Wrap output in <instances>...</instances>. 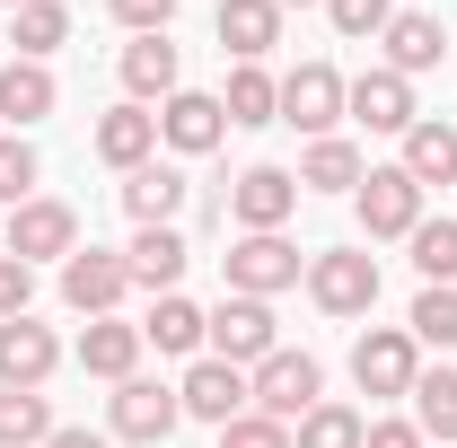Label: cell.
Listing matches in <instances>:
<instances>
[{
	"mask_svg": "<svg viewBox=\"0 0 457 448\" xmlns=\"http://www.w3.org/2000/svg\"><path fill=\"white\" fill-rule=\"evenodd\" d=\"M123 264H132V281H141V290H159V299H168L176 281H185V264H194V246H185L176 228H141V237L123 246Z\"/></svg>",
	"mask_w": 457,
	"mask_h": 448,
	"instance_id": "obj_19",
	"label": "cell"
},
{
	"mask_svg": "<svg viewBox=\"0 0 457 448\" xmlns=\"http://www.w3.org/2000/svg\"><path fill=\"white\" fill-rule=\"evenodd\" d=\"M361 448H422V431H413V422H370Z\"/></svg>",
	"mask_w": 457,
	"mask_h": 448,
	"instance_id": "obj_39",
	"label": "cell"
},
{
	"mask_svg": "<svg viewBox=\"0 0 457 448\" xmlns=\"http://www.w3.org/2000/svg\"><path fill=\"white\" fill-rule=\"evenodd\" d=\"M0 9H27V0H0Z\"/></svg>",
	"mask_w": 457,
	"mask_h": 448,
	"instance_id": "obj_42",
	"label": "cell"
},
{
	"mask_svg": "<svg viewBox=\"0 0 457 448\" xmlns=\"http://www.w3.org/2000/svg\"><path fill=\"white\" fill-rule=\"evenodd\" d=\"M220 264H228V290L237 299H273V290L299 281V246H290L282 228H264V237H237Z\"/></svg>",
	"mask_w": 457,
	"mask_h": 448,
	"instance_id": "obj_3",
	"label": "cell"
},
{
	"mask_svg": "<svg viewBox=\"0 0 457 448\" xmlns=\"http://www.w3.org/2000/svg\"><path fill=\"white\" fill-rule=\"evenodd\" d=\"M123 88L132 97H159V106L176 97V45L168 36H132L123 45Z\"/></svg>",
	"mask_w": 457,
	"mask_h": 448,
	"instance_id": "obj_25",
	"label": "cell"
},
{
	"mask_svg": "<svg viewBox=\"0 0 457 448\" xmlns=\"http://www.w3.org/2000/svg\"><path fill=\"white\" fill-rule=\"evenodd\" d=\"M282 123L317 132V141L343 123V71H335V62H299V71L282 79Z\"/></svg>",
	"mask_w": 457,
	"mask_h": 448,
	"instance_id": "obj_7",
	"label": "cell"
},
{
	"mask_svg": "<svg viewBox=\"0 0 457 448\" xmlns=\"http://www.w3.org/2000/svg\"><path fill=\"white\" fill-rule=\"evenodd\" d=\"M220 54H237V62H264L273 45H282V9L273 0H220Z\"/></svg>",
	"mask_w": 457,
	"mask_h": 448,
	"instance_id": "obj_16",
	"label": "cell"
},
{
	"mask_svg": "<svg viewBox=\"0 0 457 448\" xmlns=\"http://www.w3.org/2000/svg\"><path fill=\"white\" fill-rule=\"evenodd\" d=\"M308 299H317L326 317H370V308H378V255H361V246L317 255V264H308Z\"/></svg>",
	"mask_w": 457,
	"mask_h": 448,
	"instance_id": "obj_2",
	"label": "cell"
},
{
	"mask_svg": "<svg viewBox=\"0 0 457 448\" xmlns=\"http://www.w3.org/2000/svg\"><path fill=\"white\" fill-rule=\"evenodd\" d=\"M62 422H54V404L36 387H0V448H45Z\"/></svg>",
	"mask_w": 457,
	"mask_h": 448,
	"instance_id": "obj_28",
	"label": "cell"
},
{
	"mask_svg": "<svg viewBox=\"0 0 457 448\" xmlns=\"http://www.w3.org/2000/svg\"><path fill=\"white\" fill-rule=\"evenodd\" d=\"M114 18L132 27V36H168V18H176V0H114Z\"/></svg>",
	"mask_w": 457,
	"mask_h": 448,
	"instance_id": "obj_38",
	"label": "cell"
},
{
	"mask_svg": "<svg viewBox=\"0 0 457 448\" xmlns=\"http://www.w3.org/2000/svg\"><path fill=\"white\" fill-rule=\"evenodd\" d=\"M396 168L413 176L422 194H431V185H457V123H413V132H404V159H396Z\"/></svg>",
	"mask_w": 457,
	"mask_h": 448,
	"instance_id": "obj_21",
	"label": "cell"
},
{
	"mask_svg": "<svg viewBox=\"0 0 457 448\" xmlns=\"http://www.w3.org/2000/svg\"><path fill=\"white\" fill-rule=\"evenodd\" d=\"M9 45H18V62H45L54 45H71V9H62V0H27V9H9Z\"/></svg>",
	"mask_w": 457,
	"mask_h": 448,
	"instance_id": "obj_27",
	"label": "cell"
},
{
	"mask_svg": "<svg viewBox=\"0 0 457 448\" xmlns=\"http://www.w3.org/2000/svg\"><path fill=\"white\" fill-rule=\"evenodd\" d=\"M159 132H168L176 150L194 159V150H220V132H228V114H220V97H203V88H176L168 106H159Z\"/></svg>",
	"mask_w": 457,
	"mask_h": 448,
	"instance_id": "obj_18",
	"label": "cell"
},
{
	"mask_svg": "<svg viewBox=\"0 0 457 448\" xmlns=\"http://www.w3.org/2000/svg\"><path fill=\"white\" fill-rule=\"evenodd\" d=\"M27 299H36V264L0 255V326H9V317H27Z\"/></svg>",
	"mask_w": 457,
	"mask_h": 448,
	"instance_id": "obj_37",
	"label": "cell"
},
{
	"mask_svg": "<svg viewBox=\"0 0 457 448\" xmlns=\"http://www.w3.org/2000/svg\"><path fill=\"white\" fill-rule=\"evenodd\" d=\"M212 361H228V369H246V361H264V352H282V335H273V308L264 299H237L228 290L220 308H212Z\"/></svg>",
	"mask_w": 457,
	"mask_h": 448,
	"instance_id": "obj_4",
	"label": "cell"
},
{
	"mask_svg": "<svg viewBox=\"0 0 457 448\" xmlns=\"http://www.w3.org/2000/svg\"><path fill=\"white\" fill-rule=\"evenodd\" d=\"M228 212H237V228H246V237L282 228L290 212H299V176H290V168H246L237 185H228Z\"/></svg>",
	"mask_w": 457,
	"mask_h": 448,
	"instance_id": "obj_11",
	"label": "cell"
},
{
	"mask_svg": "<svg viewBox=\"0 0 457 448\" xmlns=\"http://www.w3.org/2000/svg\"><path fill=\"white\" fill-rule=\"evenodd\" d=\"M352 203H361V228H370V237H413V228H422V185L404 168H370Z\"/></svg>",
	"mask_w": 457,
	"mask_h": 448,
	"instance_id": "obj_6",
	"label": "cell"
},
{
	"mask_svg": "<svg viewBox=\"0 0 457 448\" xmlns=\"http://www.w3.org/2000/svg\"><path fill=\"white\" fill-rule=\"evenodd\" d=\"M123 290H132V264H123V255H106V246H88V255H62V299H71L79 317H106Z\"/></svg>",
	"mask_w": 457,
	"mask_h": 448,
	"instance_id": "obj_12",
	"label": "cell"
},
{
	"mask_svg": "<svg viewBox=\"0 0 457 448\" xmlns=\"http://www.w3.org/2000/svg\"><path fill=\"white\" fill-rule=\"evenodd\" d=\"M352 378H361V395H413V378H422L413 335L404 326H370V335L352 343Z\"/></svg>",
	"mask_w": 457,
	"mask_h": 448,
	"instance_id": "obj_5",
	"label": "cell"
},
{
	"mask_svg": "<svg viewBox=\"0 0 457 448\" xmlns=\"http://www.w3.org/2000/svg\"><path fill=\"white\" fill-rule=\"evenodd\" d=\"M54 71H45V62H0V114H9V123H18V132H27V123H45V114H54Z\"/></svg>",
	"mask_w": 457,
	"mask_h": 448,
	"instance_id": "obj_23",
	"label": "cell"
},
{
	"mask_svg": "<svg viewBox=\"0 0 457 448\" xmlns=\"http://www.w3.org/2000/svg\"><path fill=\"white\" fill-rule=\"evenodd\" d=\"M203 335H212V317L194 299H176V290L150 308V326H141V343H159V352H203Z\"/></svg>",
	"mask_w": 457,
	"mask_h": 448,
	"instance_id": "obj_30",
	"label": "cell"
},
{
	"mask_svg": "<svg viewBox=\"0 0 457 448\" xmlns=\"http://www.w3.org/2000/svg\"><path fill=\"white\" fill-rule=\"evenodd\" d=\"M9 255L18 264H45V255H79V220H71V203H18L9 212Z\"/></svg>",
	"mask_w": 457,
	"mask_h": 448,
	"instance_id": "obj_9",
	"label": "cell"
},
{
	"mask_svg": "<svg viewBox=\"0 0 457 448\" xmlns=\"http://www.w3.org/2000/svg\"><path fill=\"white\" fill-rule=\"evenodd\" d=\"M123 212L141 228H176V212H185V176L176 168H132L123 176Z\"/></svg>",
	"mask_w": 457,
	"mask_h": 448,
	"instance_id": "obj_22",
	"label": "cell"
},
{
	"mask_svg": "<svg viewBox=\"0 0 457 448\" xmlns=\"http://www.w3.org/2000/svg\"><path fill=\"white\" fill-rule=\"evenodd\" d=\"M404 335H413V343H440V352L457 343V290H449V281H422V299H413Z\"/></svg>",
	"mask_w": 457,
	"mask_h": 448,
	"instance_id": "obj_31",
	"label": "cell"
},
{
	"mask_svg": "<svg viewBox=\"0 0 457 448\" xmlns=\"http://www.w3.org/2000/svg\"><path fill=\"white\" fill-rule=\"evenodd\" d=\"M176 404H185L194 422H237V413H246V369H228V361H194L185 387H176Z\"/></svg>",
	"mask_w": 457,
	"mask_h": 448,
	"instance_id": "obj_14",
	"label": "cell"
},
{
	"mask_svg": "<svg viewBox=\"0 0 457 448\" xmlns=\"http://www.w3.org/2000/svg\"><path fill=\"white\" fill-rule=\"evenodd\" d=\"M220 448H290V431L273 422V413H255V404H246L237 422H220Z\"/></svg>",
	"mask_w": 457,
	"mask_h": 448,
	"instance_id": "obj_35",
	"label": "cell"
},
{
	"mask_svg": "<svg viewBox=\"0 0 457 448\" xmlns=\"http://www.w3.org/2000/svg\"><path fill=\"white\" fill-rule=\"evenodd\" d=\"M326 369H317V361H308V352H264V361H255V378H246V404H255V413H273V422H308V413H317V404H326Z\"/></svg>",
	"mask_w": 457,
	"mask_h": 448,
	"instance_id": "obj_1",
	"label": "cell"
},
{
	"mask_svg": "<svg viewBox=\"0 0 457 448\" xmlns=\"http://www.w3.org/2000/svg\"><path fill=\"white\" fill-rule=\"evenodd\" d=\"M45 448H106V431H79V422H62V431H54Z\"/></svg>",
	"mask_w": 457,
	"mask_h": 448,
	"instance_id": "obj_40",
	"label": "cell"
},
{
	"mask_svg": "<svg viewBox=\"0 0 457 448\" xmlns=\"http://www.w3.org/2000/svg\"><path fill=\"white\" fill-rule=\"evenodd\" d=\"M150 150H159V114L150 106H106L97 114V159H106V168H150Z\"/></svg>",
	"mask_w": 457,
	"mask_h": 448,
	"instance_id": "obj_15",
	"label": "cell"
},
{
	"mask_svg": "<svg viewBox=\"0 0 457 448\" xmlns=\"http://www.w3.org/2000/svg\"><path fill=\"white\" fill-rule=\"evenodd\" d=\"M413 273L457 290V220H422V228H413Z\"/></svg>",
	"mask_w": 457,
	"mask_h": 448,
	"instance_id": "obj_33",
	"label": "cell"
},
{
	"mask_svg": "<svg viewBox=\"0 0 457 448\" xmlns=\"http://www.w3.org/2000/svg\"><path fill=\"white\" fill-rule=\"evenodd\" d=\"M413 431L457 448V369H422L413 378Z\"/></svg>",
	"mask_w": 457,
	"mask_h": 448,
	"instance_id": "obj_26",
	"label": "cell"
},
{
	"mask_svg": "<svg viewBox=\"0 0 457 448\" xmlns=\"http://www.w3.org/2000/svg\"><path fill=\"white\" fill-rule=\"evenodd\" d=\"M132 361H141V326H114V317H88V335H79V369L88 378H132Z\"/></svg>",
	"mask_w": 457,
	"mask_h": 448,
	"instance_id": "obj_20",
	"label": "cell"
},
{
	"mask_svg": "<svg viewBox=\"0 0 457 448\" xmlns=\"http://www.w3.org/2000/svg\"><path fill=\"white\" fill-rule=\"evenodd\" d=\"M343 114L370 123V132H413V123H422V114H413V79H396V71H361V79H343Z\"/></svg>",
	"mask_w": 457,
	"mask_h": 448,
	"instance_id": "obj_8",
	"label": "cell"
},
{
	"mask_svg": "<svg viewBox=\"0 0 457 448\" xmlns=\"http://www.w3.org/2000/svg\"><path fill=\"white\" fill-rule=\"evenodd\" d=\"M185 422V404H176V387H159V378H123L114 387V440H141V448H159Z\"/></svg>",
	"mask_w": 457,
	"mask_h": 448,
	"instance_id": "obj_10",
	"label": "cell"
},
{
	"mask_svg": "<svg viewBox=\"0 0 457 448\" xmlns=\"http://www.w3.org/2000/svg\"><path fill=\"white\" fill-rule=\"evenodd\" d=\"M326 18H335L343 36H387L396 9H387V0H326Z\"/></svg>",
	"mask_w": 457,
	"mask_h": 448,
	"instance_id": "obj_36",
	"label": "cell"
},
{
	"mask_svg": "<svg viewBox=\"0 0 457 448\" xmlns=\"http://www.w3.org/2000/svg\"><path fill=\"white\" fill-rule=\"evenodd\" d=\"M54 369H62L54 326H36V317H9L0 326V387H45Z\"/></svg>",
	"mask_w": 457,
	"mask_h": 448,
	"instance_id": "obj_13",
	"label": "cell"
},
{
	"mask_svg": "<svg viewBox=\"0 0 457 448\" xmlns=\"http://www.w3.org/2000/svg\"><path fill=\"white\" fill-rule=\"evenodd\" d=\"M36 150H27V141H18V132H9V141H0V203H9V212H18V203H36Z\"/></svg>",
	"mask_w": 457,
	"mask_h": 448,
	"instance_id": "obj_34",
	"label": "cell"
},
{
	"mask_svg": "<svg viewBox=\"0 0 457 448\" xmlns=\"http://www.w3.org/2000/svg\"><path fill=\"white\" fill-rule=\"evenodd\" d=\"M220 114H228V123H282V79H264L255 62H237V71H228Z\"/></svg>",
	"mask_w": 457,
	"mask_h": 448,
	"instance_id": "obj_29",
	"label": "cell"
},
{
	"mask_svg": "<svg viewBox=\"0 0 457 448\" xmlns=\"http://www.w3.org/2000/svg\"><path fill=\"white\" fill-rule=\"evenodd\" d=\"M361 176H370L361 150L326 132V141H308V159H299V194H361Z\"/></svg>",
	"mask_w": 457,
	"mask_h": 448,
	"instance_id": "obj_24",
	"label": "cell"
},
{
	"mask_svg": "<svg viewBox=\"0 0 457 448\" xmlns=\"http://www.w3.org/2000/svg\"><path fill=\"white\" fill-rule=\"evenodd\" d=\"M273 9H308V0H273Z\"/></svg>",
	"mask_w": 457,
	"mask_h": 448,
	"instance_id": "obj_41",
	"label": "cell"
},
{
	"mask_svg": "<svg viewBox=\"0 0 457 448\" xmlns=\"http://www.w3.org/2000/svg\"><path fill=\"white\" fill-rule=\"evenodd\" d=\"M361 440H370V422H361L352 404H317V413L299 422V440H290V448H361Z\"/></svg>",
	"mask_w": 457,
	"mask_h": 448,
	"instance_id": "obj_32",
	"label": "cell"
},
{
	"mask_svg": "<svg viewBox=\"0 0 457 448\" xmlns=\"http://www.w3.org/2000/svg\"><path fill=\"white\" fill-rule=\"evenodd\" d=\"M378 45H387V71H396V79H413V71H440V54H449L440 18H422V9H396Z\"/></svg>",
	"mask_w": 457,
	"mask_h": 448,
	"instance_id": "obj_17",
	"label": "cell"
}]
</instances>
